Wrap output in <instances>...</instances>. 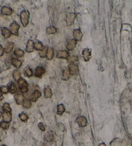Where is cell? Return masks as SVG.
<instances>
[{
	"mask_svg": "<svg viewBox=\"0 0 132 146\" xmlns=\"http://www.w3.org/2000/svg\"><path fill=\"white\" fill-rule=\"evenodd\" d=\"M77 59H78L77 57L75 56V55H73V56L69 57L68 58V61H69L70 63H73L74 62L77 61Z\"/></svg>",
	"mask_w": 132,
	"mask_h": 146,
	"instance_id": "cell-34",
	"label": "cell"
},
{
	"mask_svg": "<svg viewBox=\"0 0 132 146\" xmlns=\"http://www.w3.org/2000/svg\"><path fill=\"white\" fill-rule=\"evenodd\" d=\"M76 122L80 127H86L87 125V120L85 117H79L77 119Z\"/></svg>",
	"mask_w": 132,
	"mask_h": 146,
	"instance_id": "cell-7",
	"label": "cell"
},
{
	"mask_svg": "<svg viewBox=\"0 0 132 146\" xmlns=\"http://www.w3.org/2000/svg\"><path fill=\"white\" fill-rule=\"evenodd\" d=\"M25 73L27 77H29L32 76V71L29 67H27L26 68L25 70Z\"/></svg>",
	"mask_w": 132,
	"mask_h": 146,
	"instance_id": "cell-33",
	"label": "cell"
},
{
	"mask_svg": "<svg viewBox=\"0 0 132 146\" xmlns=\"http://www.w3.org/2000/svg\"><path fill=\"white\" fill-rule=\"evenodd\" d=\"M73 37H74L76 41H81L82 40V38H83V33L81 31L80 29H76L73 31Z\"/></svg>",
	"mask_w": 132,
	"mask_h": 146,
	"instance_id": "cell-8",
	"label": "cell"
},
{
	"mask_svg": "<svg viewBox=\"0 0 132 146\" xmlns=\"http://www.w3.org/2000/svg\"><path fill=\"white\" fill-rule=\"evenodd\" d=\"M5 146V145H2V146Z\"/></svg>",
	"mask_w": 132,
	"mask_h": 146,
	"instance_id": "cell-45",
	"label": "cell"
},
{
	"mask_svg": "<svg viewBox=\"0 0 132 146\" xmlns=\"http://www.w3.org/2000/svg\"><path fill=\"white\" fill-rule=\"evenodd\" d=\"M57 113L59 115H63V113L64 112V111H65V108H64V106L63 104H59V105L57 106Z\"/></svg>",
	"mask_w": 132,
	"mask_h": 146,
	"instance_id": "cell-22",
	"label": "cell"
},
{
	"mask_svg": "<svg viewBox=\"0 0 132 146\" xmlns=\"http://www.w3.org/2000/svg\"><path fill=\"white\" fill-rule=\"evenodd\" d=\"M31 106H32V104H31L30 100H28V99L24 100L23 102V106L24 108L29 109L31 107Z\"/></svg>",
	"mask_w": 132,
	"mask_h": 146,
	"instance_id": "cell-27",
	"label": "cell"
},
{
	"mask_svg": "<svg viewBox=\"0 0 132 146\" xmlns=\"http://www.w3.org/2000/svg\"><path fill=\"white\" fill-rule=\"evenodd\" d=\"M9 126H10V124L9 123L6 122H1L0 123V127H1L2 129H9Z\"/></svg>",
	"mask_w": 132,
	"mask_h": 146,
	"instance_id": "cell-31",
	"label": "cell"
},
{
	"mask_svg": "<svg viewBox=\"0 0 132 146\" xmlns=\"http://www.w3.org/2000/svg\"><path fill=\"white\" fill-rule=\"evenodd\" d=\"M1 14H3V15H10L12 14L13 10H12V9H10V7L5 6V7H2L1 10Z\"/></svg>",
	"mask_w": 132,
	"mask_h": 146,
	"instance_id": "cell-13",
	"label": "cell"
},
{
	"mask_svg": "<svg viewBox=\"0 0 132 146\" xmlns=\"http://www.w3.org/2000/svg\"><path fill=\"white\" fill-rule=\"evenodd\" d=\"M77 41H76L75 39H70V41H68V42H67V44L66 45V49L69 50V51L73 50L75 48V46H76Z\"/></svg>",
	"mask_w": 132,
	"mask_h": 146,
	"instance_id": "cell-6",
	"label": "cell"
},
{
	"mask_svg": "<svg viewBox=\"0 0 132 146\" xmlns=\"http://www.w3.org/2000/svg\"><path fill=\"white\" fill-rule=\"evenodd\" d=\"M46 140H47V141L48 142H50L52 141L53 140V134H52V133H48V134L45 137Z\"/></svg>",
	"mask_w": 132,
	"mask_h": 146,
	"instance_id": "cell-37",
	"label": "cell"
},
{
	"mask_svg": "<svg viewBox=\"0 0 132 146\" xmlns=\"http://www.w3.org/2000/svg\"><path fill=\"white\" fill-rule=\"evenodd\" d=\"M20 28V26L17 22L14 21L11 25H10V32L12 34L15 36H18L19 29Z\"/></svg>",
	"mask_w": 132,
	"mask_h": 146,
	"instance_id": "cell-3",
	"label": "cell"
},
{
	"mask_svg": "<svg viewBox=\"0 0 132 146\" xmlns=\"http://www.w3.org/2000/svg\"><path fill=\"white\" fill-rule=\"evenodd\" d=\"M34 41H32V40H29L27 43V47H26V51L28 53H30L34 51Z\"/></svg>",
	"mask_w": 132,
	"mask_h": 146,
	"instance_id": "cell-10",
	"label": "cell"
},
{
	"mask_svg": "<svg viewBox=\"0 0 132 146\" xmlns=\"http://www.w3.org/2000/svg\"><path fill=\"white\" fill-rule=\"evenodd\" d=\"M3 99V95H2L1 91V90H0V100H1Z\"/></svg>",
	"mask_w": 132,
	"mask_h": 146,
	"instance_id": "cell-42",
	"label": "cell"
},
{
	"mask_svg": "<svg viewBox=\"0 0 132 146\" xmlns=\"http://www.w3.org/2000/svg\"><path fill=\"white\" fill-rule=\"evenodd\" d=\"M19 118H20V119L22 121H23V122H27L28 120V116L26 115L25 113H21L19 115Z\"/></svg>",
	"mask_w": 132,
	"mask_h": 146,
	"instance_id": "cell-32",
	"label": "cell"
},
{
	"mask_svg": "<svg viewBox=\"0 0 132 146\" xmlns=\"http://www.w3.org/2000/svg\"><path fill=\"white\" fill-rule=\"evenodd\" d=\"M9 92L11 93L14 94L15 93H16L17 91V88L16 84L14 83H11L9 86Z\"/></svg>",
	"mask_w": 132,
	"mask_h": 146,
	"instance_id": "cell-26",
	"label": "cell"
},
{
	"mask_svg": "<svg viewBox=\"0 0 132 146\" xmlns=\"http://www.w3.org/2000/svg\"><path fill=\"white\" fill-rule=\"evenodd\" d=\"M41 96V92H39V91H38V90H36V91H34L32 93V95H31L30 100L32 101V102H36Z\"/></svg>",
	"mask_w": 132,
	"mask_h": 146,
	"instance_id": "cell-9",
	"label": "cell"
},
{
	"mask_svg": "<svg viewBox=\"0 0 132 146\" xmlns=\"http://www.w3.org/2000/svg\"><path fill=\"white\" fill-rule=\"evenodd\" d=\"M19 88H20L21 92L22 93H27L29 90V85H28L27 82H25L23 84H21V86H19Z\"/></svg>",
	"mask_w": 132,
	"mask_h": 146,
	"instance_id": "cell-19",
	"label": "cell"
},
{
	"mask_svg": "<svg viewBox=\"0 0 132 146\" xmlns=\"http://www.w3.org/2000/svg\"><path fill=\"white\" fill-rule=\"evenodd\" d=\"M0 90H1V92L5 94L7 93L9 91V89L8 88V87L7 86H2L1 88H0Z\"/></svg>",
	"mask_w": 132,
	"mask_h": 146,
	"instance_id": "cell-36",
	"label": "cell"
},
{
	"mask_svg": "<svg viewBox=\"0 0 132 146\" xmlns=\"http://www.w3.org/2000/svg\"><path fill=\"white\" fill-rule=\"evenodd\" d=\"M1 117V113L0 112V117Z\"/></svg>",
	"mask_w": 132,
	"mask_h": 146,
	"instance_id": "cell-44",
	"label": "cell"
},
{
	"mask_svg": "<svg viewBox=\"0 0 132 146\" xmlns=\"http://www.w3.org/2000/svg\"><path fill=\"white\" fill-rule=\"evenodd\" d=\"M58 128L60 129V130H61V131H64V127L62 124H61V123H59V124H58Z\"/></svg>",
	"mask_w": 132,
	"mask_h": 146,
	"instance_id": "cell-39",
	"label": "cell"
},
{
	"mask_svg": "<svg viewBox=\"0 0 132 146\" xmlns=\"http://www.w3.org/2000/svg\"><path fill=\"white\" fill-rule=\"evenodd\" d=\"M13 48H14V43L13 42H8L5 48V52L7 53H10L12 50Z\"/></svg>",
	"mask_w": 132,
	"mask_h": 146,
	"instance_id": "cell-18",
	"label": "cell"
},
{
	"mask_svg": "<svg viewBox=\"0 0 132 146\" xmlns=\"http://www.w3.org/2000/svg\"><path fill=\"white\" fill-rule=\"evenodd\" d=\"M56 57L58 58H60V59H68V57H69V55H68V53L66 51L59 50L57 53Z\"/></svg>",
	"mask_w": 132,
	"mask_h": 146,
	"instance_id": "cell-12",
	"label": "cell"
},
{
	"mask_svg": "<svg viewBox=\"0 0 132 146\" xmlns=\"http://www.w3.org/2000/svg\"><path fill=\"white\" fill-rule=\"evenodd\" d=\"M14 54H15L17 57H21L24 55V52L22 50L16 48V49L14 50Z\"/></svg>",
	"mask_w": 132,
	"mask_h": 146,
	"instance_id": "cell-28",
	"label": "cell"
},
{
	"mask_svg": "<svg viewBox=\"0 0 132 146\" xmlns=\"http://www.w3.org/2000/svg\"><path fill=\"white\" fill-rule=\"evenodd\" d=\"M45 73V70L44 68L41 67V66H37V68H36V70H35V75H36L37 77H39V78H41L42 77L43 74H44Z\"/></svg>",
	"mask_w": 132,
	"mask_h": 146,
	"instance_id": "cell-11",
	"label": "cell"
},
{
	"mask_svg": "<svg viewBox=\"0 0 132 146\" xmlns=\"http://www.w3.org/2000/svg\"><path fill=\"white\" fill-rule=\"evenodd\" d=\"M77 17V14L75 13H69L68 15H66V22L67 25L70 26L73 25L75 19Z\"/></svg>",
	"mask_w": 132,
	"mask_h": 146,
	"instance_id": "cell-2",
	"label": "cell"
},
{
	"mask_svg": "<svg viewBox=\"0 0 132 146\" xmlns=\"http://www.w3.org/2000/svg\"><path fill=\"white\" fill-rule=\"evenodd\" d=\"M3 119L4 122L9 123L12 120V115L9 112L3 111Z\"/></svg>",
	"mask_w": 132,
	"mask_h": 146,
	"instance_id": "cell-14",
	"label": "cell"
},
{
	"mask_svg": "<svg viewBox=\"0 0 132 146\" xmlns=\"http://www.w3.org/2000/svg\"><path fill=\"white\" fill-rule=\"evenodd\" d=\"M0 108H1V107H0Z\"/></svg>",
	"mask_w": 132,
	"mask_h": 146,
	"instance_id": "cell-47",
	"label": "cell"
},
{
	"mask_svg": "<svg viewBox=\"0 0 132 146\" xmlns=\"http://www.w3.org/2000/svg\"><path fill=\"white\" fill-rule=\"evenodd\" d=\"M68 70L71 75H77L79 72V68L78 66L74 63H70L68 66Z\"/></svg>",
	"mask_w": 132,
	"mask_h": 146,
	"instance_id": "cell-4",
	"label": "cell"
},
{
	"mask_svg": "<svg viewBox=\"0 0 132 146\" xmlns=\"http://www.w3.org/2000/svg\"><path fill=\"white\" fill-rule=\"evenodd\" d=\"M71 76V74L70 73V71L68 70V68H65L63 71V76H62V79L64 80H68Z\"/></svg>",
	"mask_w": 132,
	"mask_h": 146,
	"instance_id": "cell-15",
	"label": "cell"
},
{
	"mask_svg": "<svg viewBox=\"0 0 132 146\" xmlns=\"http://www.w3.org/2000/svg\"><path fill=\"white\" fill-rule=\"evenodd\" d=\"M99 146H106V144H105L104 143H101V144H99Z\"/></svg>",
	"mask_w": 132,
	"mask_h": 146,
	"instance_id": "cell-43",
	"label": "cell"
},
{
	"mask_svg": "<svg viewBox=\"0 0 132 146\" xmlns=\"http://www.w3.org/2000/svg\"><path fill=\"white\" fill-rule=\"evenodd\" d=\"M44 93L45 98H50L52 97V90L49 87H46L44 90Z\"/></svg>",
	"mask_w": 132,
	"mask_h": 146,
	"instance_id": "cell-24",
	"label": "cell"
},
{
	"mask_svg": "<svg viewBox=\"0 0 132 146\" xmlns=\"http://www.w3.org/2000/svg\"><path fill=\"white\" fill-rule=\"evenodd\" d=\"M25 82V80H24L23 79V78H20L18 80H17V82H18V84L19 85V86H21V84H23Z\"/></svg>",
	"mask_w": 132,
	"mask_h": 146,
	"instance_id": "cell-40",
	"label": "cell"
},
{
	"mask_svg": "<svg viewBox=\"0 0 132 146\" xmlns=\"http://www.w3.org/2000/svg\"></svg>",
	"mask_w": 132,
	"mask_h": 146,
	"instance_id": "cell-46",
	"label": "cell"
},
{
	"mask_svg": "<svg viewBox=\"0 0 132 146\" xmlns=\"http://www.w3.org/2000/svg\"><path fill=\"white\" fill-rule=\"evenodd\" d=\"M12 75H13V77H14V79H15V80H17V81L21 78V73L18 70H15V71L13 72Z\"/></svg>",
	"mask_w": 132,
	"mask_h": 146,
	"instance_id": "cell-29",
	"label": "cell"
},
{
	"mask_svg": "<svg viewBox=\"0 0 132 146\" xmlns=\"http://www.w3.org/2000/svg\"><path fill=\"white\" fill-rule=\"evenodd\" d=\"M46 32L48 34H54L57 32V29L54 26H50L49 27L46 28Z\"/></svg>",
	"mask_w": 132,
	"mask_h": 146,
	"instance_id": "cell-25",
	"label": "cell"
},
{
	"mask_svg": "<svg viewBox=\"0 0 132 146\" xmlns=\"http://www.w3.org/2000/svg\"><path fill=\"white\" fill-rule=\"evenodd\" d=\"M34 48H36L37 50H39V51H43V50L45 49V47L43 45L41 42H37L34 44Z\"/></svg>",
	"mask_w": 132,
	"mask_h": 146,
	"instance_id": "cell-23",
	"label": "cell"
},
{
	"mask_svg": "<svg viewBox=\"0 0 132 146\" xmlns=\"http://www.w3.org/2000/svg\"><path fill=\"white\" fill-rule=\"evenodd\" d=\"M3 111H6V112H11V108L10 107V105L8 103H5L3 106Z\"/></svg>",
	"mask_w": 132,
	"mask_h": 146,
	"instance_id": "cell-30",
	"label": "cell"
},
{
	"mask_svg": "<svg viewBox=\"0 0 132 146\" xmlns=\"http://www.w3.org/2000/svg\"><path fill=\"white\" fill-rule=\"evenodd\" d=\"M46 53H47V49H46L45 48V49L43 50V51H41L39 52V56L42 58L45 57L46 56Z\"/></svg>",
	"mask_w": 132,
	"mask_h": 146,
	"instance_id": "cell-35",
	"label": "cell"
},
{
	"mask_svg": "<svg viewBox=\"0 0 132 146\" xmlns=\"http://www.w3.org/2000/svg\"><path fill=\"white\" fill-rule=\"evenodd\" d=\"M11 63H12V65H13V66H14V67H15L16 68H19L21 66V64H22V63H21V61H19V60L18 59H13L12 60V61H11Z\"/></svg>",
	"mask_w": 132,
	"mask_h": 146,
	"instance_id": "cell-20",
	"label": "cell"
},
{
	"mask_svg": "<svg viewBox=\"0 0 132 146\" xmlns=\"http://www.w3.org/2000/svg\"><path fill=\"white\" fill-rule=\"evenodd\" d=\"M29 17H30V14L28 10H23L20 14L21 22L22 23L23 26L25 27L29 24Z\"/></svg>",
	"mask_w": 132,
	"mask_h": 146,
	"instance_id": "cell-1",
	"label": "cell"
},
{
	"mask_svg": "<svg viewBox=\"0 0 132 146\" xmlns=\"http://www.w3.org/2000/svg\"><path fill=\"white\" fill-rule=\"evenodd\" d=\"M4 51H5V50L3 49V48L0 45V57L2 56L3 55Z\"/></svg>",
	"mask_w": 132,
	"mask_h": 146,
	"instance_id": "cell-41",
	"label": "cell"
},
{
	"mask_svg": "<svg viewBox=\"0 0 132 146\" xmlns=\"http://www.w3.org/2000/svg\"><path fill=\"white\" fill-rule=\"evenodd\" d=\"M1 33L2 35L5 37V38H10L11 36V32L9 30V29L7 28H1Z\"/></svg>",
	"mask_w": 132,
	"mask_h": 146,
	"instance_id": "cell-17",
	"label": "cell"
},
{
	"mask_svg": "<svg viewBox=\"0 0 132 146\" xmlns=\"http://www.w3.org/2000/svg\"><path fill=\"white\" fill-rule=\"evenodd\" d=\"M38 127H39V128L41 129V131H45V127H44V126L43 125V123H39V124H38Z\"/></svg>",
	"mask_w": 132,
	"mask_h": 146,
	"instance_id": "cell-38",
	"label": "cell"
},
{
	"mask_svg": "<svg viewBox=\"0 0 132 146\" xmlns=\"http://www.w3.org/2000/svg\"><path fill=\"white\" fill-rule=\"evenodd\" d=\"M46 57L48 60L52 59V58L54 57V50L52 48H47Z\"/></svg>",
	"mask_w": 132,
	"mask_h": 146,
	"instance_id": "cell-21",
	"label": "cell"
},
{
	"mask_svg": "<svg viewBox=\"0 0 132 146\" xmlns=\"http://www.w3.org/2000/svg\"><path fill=\"white\" fill-rule=\"evenodd\" d=\"M15 99L17 104H19V105L23 104V102L24 101L23 95L19 93L16 94V95H15Z\"/></svg>",
	"mask_w": 132,
	"mask_h": 146,
	"instance_id": "cell-16",
	"label": "cell"
},
{
	"mask_svg": "<svg viewBox=\"0 0 132 146\" xmlns=\"http://www.w3.org/2000/svg\"><path fill=\"white\" fill-rule=\"evenodd\" d=\"M83 57L85 61H88L91 57V50L85 48L83 51Z\"/></svg>",
	"mask_w": 132,
	"mask_h": 146,
	"instance_id": "cell-5",
	"label": "cell"
}]
</instances>
